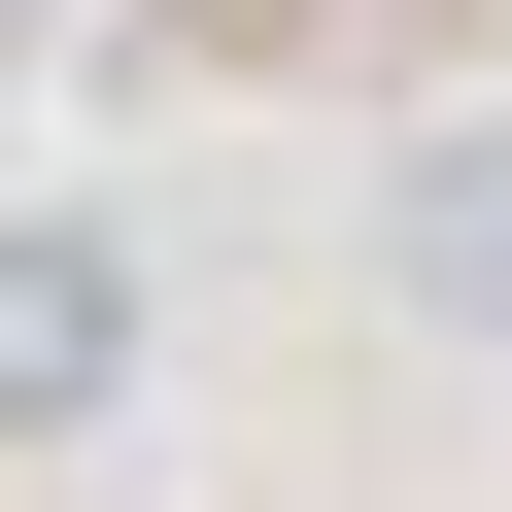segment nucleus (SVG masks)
<instances>
[{
  "instance_id": "2",
  "label": "nucleus",
  "mask_w": 512,
  "mask_h": 512,
  "mask_svg": "<svg viewBox=\"0 0 512 512\" xmlns=\"http://www.w3.org/2000/svg\"><path fill=\"white\" fill-rule=\"evenodd\" d=\"M410 308H444V342H512V137H444V171H410Z\"/></svg>"
},
{
  "instance_id": "1",
  "label": "nucleus",
  "mask_w": 512,
  "mask_h": 512,
  "mask_svg": "<svg viewBox=\"0 0 512 512\" xmlns=\"http://www.w3.org/2000/svg\"><path fill=\"white\" fill-rule=\"evenodd\" d=\"M137 342H171V274L103 205H0V478H69L103 410H137Z\"/></svg>"
},
{
  "instance_id": "3",
  "label": "nucleus",
  "mask_w": 512,
  "mask_h": 512,
  "mask_svg": "<svg viewBox=\"0 0 512 512\" xmlns=\"http://www.w3.org/2000/svg\"><path fill=\"white\" fill-rule=\"evenodd\" d=\"M35 35H69V0H0V69H35Z\"/></svg>"
}]
</instances>
